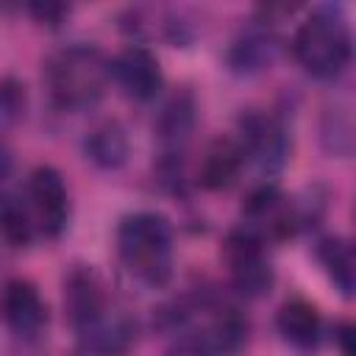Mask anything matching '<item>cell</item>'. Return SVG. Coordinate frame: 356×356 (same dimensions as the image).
I'll list each match as a JSON object with an SVG mask.
<instances>
[{
    "label": "cell",
    "instance_id": "1",
    "mask_svg": "<svg viewBox=\"0 0 356 356\" xmlns=\"http://www.w3.org/2000/svg\"><path fill=\"white\" fill-rule=\"evenodd\" d=\"M111 78V64L92 44H70L44 64V86L56 106L67 111L92 108Z\"/></svg>",
    "mask_w": 356,
    "mask_h": 356
},
{
    "label": "cell",
    "instance_id": "2",
    "mask_svg": "<svg viewBox=\"0 0 356 356\" xmlns=\"http://www.w3.org/2000/svg\"><path fill=\"white\" fill-rule=\"evenodd\" d=\"M117 253L122 267L147 286H161L172 275V228L164 214L136 211L117 228Z\"/></svg>",
    "mask_w": 356,
    "mask_h": 356
},
{
    "label": "cell",
    "instance_id": "3",
    "mask_svg": "<svg viewBox=\"0 0 356 356\" xmlns=\"http://www.w3.org/2000/svg\"><path fill=\"white\" fill-rule=\"evenodd\" d=\"M292 50L298 64L314 78H337L350 61V31L339 11L317 8L295 31Z\"/></svg>",
    "mask_w": 356,
    "mask_h": 356
},
{
    "label": "cell",
    "instance_id": "4",
    "mask_svg": "<svg viewBox=\"0 0 356 356\" xmlns=\"http://www.w3.org/2000/svg\"><path fill=\"white\" fill-rule=\"evenodd\" d=\"M222 259L231 270V281L234 286L245 295V298H261L270 292L275 275H273V264L264 256V242L242 228H234L225 242H222Z\"/></svg>",
    "mask_w": 356,
    "mask_h": 356
},
{
    "label": "cell",
    "instance_id": "5",
    "mask_svg": "<svg viewBox=\"0 0 356 356\" xmlns=\"http://www.w3.org/2000/svg\"><path fill=\"white\" fill-rule=\"evenodd\" d=\"M64 314L70 325L86 339L108 314V295L100 275L89 267H72L64 278Z\"/></svg>",
    "mask_w": 356,
    "mask_h": 356
},
{
    "label": "cell",
    "instance_id": "6",
    "mask_svg": "<svg viewBox=\"0 0 356 356\" xmlns=\"http://www.w3.org/2000/svg\"><path fill=\"white\" fill-rule=\"evenodd\" d=\"M248 339V320L236 309H217L206 323L186 331L178 345L181 356H228Z\"/></svg>",
    "mask_w": 356,
    "mask_h": 356
},
{
    "label": "cell",
    "instance_id": "7",
    "mask_svg": "<svg viewBox=\"0 0 356 356\" xmlns=\"http://www.w3.org/2000/svg\"><path fill=\"white\" fill-rule=\"evenodd\" d=\"M28 206L33 222L42 228L44 236H58L67 228L70 217V197L58 170L42 164L28 175Z\"/></svg>",
    "mask_w": 356,
    "mask_h": 356
},
{
    "label": "cell",
    "instance_id": "8",
    "mask_svg": "<svg viewBox=\"0 0 356 356\" xmlns=\"http://www.w3.org/2000/svg\"><path fill=\"white\" fill-rule=\"evenodd\" d=\"M111 75L114 81L120 83V89L131 97V100H139V103H147L153 100L159 92H161V67H159V58L142 47V44H131L125 47L114 61H111Z\"/></svg>",
    "mask_w": 356,
    "mask_h": 356
},
{
    "label": "cell",
    "instance_id": "9",
    "mask_svg": "<svg viewBox=\"0 0 356 356\" xmlns=\"http://www.w3.org/2000/svg\"><path fill=\"white\" fill-rule=\"evenodd\" d=\"M0 314L8 323V328L19 337H33L47 323V306L39 289L25 278L6 281L0 292Z\"/></svg>",
    "mask_w": 356,
    "mask_h": 356
},
{
    "label": "cell",
    "instance_id": "10",
    "mask_svg": "<svg viewBox=\"0 0 356 356\" xmlns=\"http://www.w3.org/2000/svg\"><path fill=\"white\" fill-rule=\"evenodd\" d=\"M239 147L245 153V161L253 159L259 170L273 172L284 164L286 156V136L281 125L264 114H248L242 117V134H239Z\"/></svg>",
    "mask_w": 356,
    "mask_h": 356
},
{
    "label": "cell",
    "instance_id": "11",
    "mask_svg": "<svg viewBox=\"0 0 356 356\" xmlns=\"http://www.w3.org/2000/svg\"><path fill=\"white\" fill-rule=\"evenodd\" d=\"M245 228L253 231L259 239L267 236H286L295 222L292 203L275 189V186H261L256 189L248 203H245Z\"/></svg>",
    "mask_w": 356,
    "mask_h": 356
},
{
    "label": "cell",
    "instance_id": "12",
    "mask_svg": "<svg viewBox=\"0 0 356 356\" xmlns=\"http://www.w3.org/2000/svg\"><path fill=\"white\" fill-rule=\"evenodd\" d=\"M242 164H245V153L236 139L231 136L214 139L203 153V161L197 167V181L211 192H222L236 184Z\"/></svg>",
    "mask_w": 356,
    "mask_h": 356
},
{
    "label": "cell",
    "instance_id": "13",
    "mask_svg": "<svg viewBox=\"0 0 356 356\" xmlns=\"http://www.w3.org/2000/svg\"><path fill=\"white\" fill-rule=\"evenodd\" d=\"M275 325H278V334L292 348H298V350H314L317 342H320V331H323V323H320L317 309L309 300H303V298L286 300L278 309Z\"/></svg>",
    "mask_w": 356,
    "mask_h": 356
},
{
    "label": "cell",
    "instance_id": "14",
    "mask_svg": "<svg viewBox=\"0 0 356 356\" xmlns=\"http://www.w3.org/2000/svg\"><path fill=\"white\" fill-rule=\"evenodd\" d=\"M83 147H86V156L97 167L117 170L128 159V134L117 120H106V122H100L89 131Z\"/></svg>",
    "mask_w": 356,
    "mask_h": 356
},
{
    "label": "cell",
    "instance_id": "15",
    "mask_svg": "<svg viewBox=\"0 0 356 356\" xmlns=\"http://www.w3.org/2000/svg\"><path fill=\"white\" fill-rule=\"evenodd\" d=\"M317 259L325 267L328 278L337 284V289L348 298L353 295L356 286V261H353V248L342 236H325L317 245Z\"/></svg>",
    "mask_w": 356,
    "mask_h": 356
},
{
    "label": "cell",
    "instance_id": "16",
    "mask_svg": "<svg viewBox=\"0 0 356 356\" xmlns=\"http://www.w3.org/2000/svg\"><path fill=\"white\" fill-rule=\"evenodd\" d=\"M192 131H195V97L189 92H181L161 108L156 120V134L164 145L178 147L189 139Z\"/></svg>",
    "mask_w": 356,
    "mask_h": 356
},
{
    "label": "cell",
    "instance_id": "17",
    "mask_svg": "<svg viewBox=\"0 0 356 356\" xmlns=\"http://www.w3.org/2000/svg\"><path fill=\"white\" fill-rule=\"evenodd\" d=\"M33 228L31 206L14 192H0V236L14 248H25L33 239Z\"/></svg>",
    "mask_w": 356,
    "mask_h": 356
},
{
    "label": "cell",
    "instance_id": "18",
    "mask_svg": "<svg viewBox=\"0 0 356 356\" xmlns=\"http://www.w3.org/2000/svg\"><path fill=\"white\" fill-rule=\"evenodd\" d=\"M270 61H273V42L261 33H245V39H239L231 47V64L239 72L264 70Z\"/></svg>",
    "mask_w": 356,
    "mask_h": 356
},
{
    "label": "cell",
    "instance_id": "19",
    "mask_svg": "<svg viewBox=\"0 0 356 356\" xmlns=\"http://www.w3.org/2000/svg\"><path fill=\"white\" fill-rule=\"evenodd\" d=\"M25 108H28V95L22 81L11 75L0 78V134L17 128L25 117Z\"/></svg>",
    "mask_w": 356,
    "mask_h": 356
},
{
    "label": "cell",
    "instance_id": "20",
    "mask_svg": "<svg viewBox=\"0 0 356 356\" xmlns=\"http://www.w3.org/2000/svg\"><path fill=\"white\" fill-rule=\"evenodd\" d=\"M31 11L39 17V19H44L47 25H58V19H61V14L67 11L64 6H31Z\"/></svg>",
    "mask_w": 356,
    "mask_h": 356
},
{
    "label": "cell",
    "instance_id": "21",
    "mask_svg": "<svg viewBox=\"0 0 356 356\" xmlns=\"http://www.w3.org/2000/svg\"><path fill=\"white\" fill-rule=\"evenodd\" d=\"M334 337H337V342H339L342 356H353V325H350V323H342Z\"/></svg>",
    "mask_w": 356,
    "mask_h": 356
}]
</instances>
